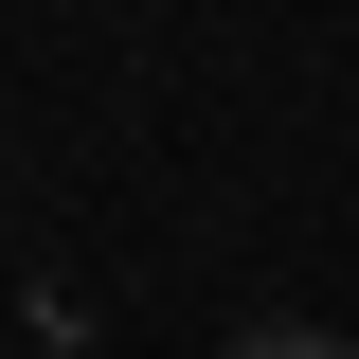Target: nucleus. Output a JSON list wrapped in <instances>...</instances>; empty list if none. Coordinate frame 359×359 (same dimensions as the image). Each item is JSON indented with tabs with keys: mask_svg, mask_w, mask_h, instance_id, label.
Wrapping results in <instances>:
<instances>
[{
	"mask_svg": "<svg viewBox=\"0 0 359 359\" xmlns=\"http://www.w3.org/2000/svg\"><path fill=\"white\" fill-rule=\"evenodd\" d=\"M233 359H359V341H323V323H252Z\"/></svg>",
	"mask_w": 359,
	"mask_h": 359,
	"instance_id": "f257e3e1",
	"label": "nucleus"
}]
</instances>
